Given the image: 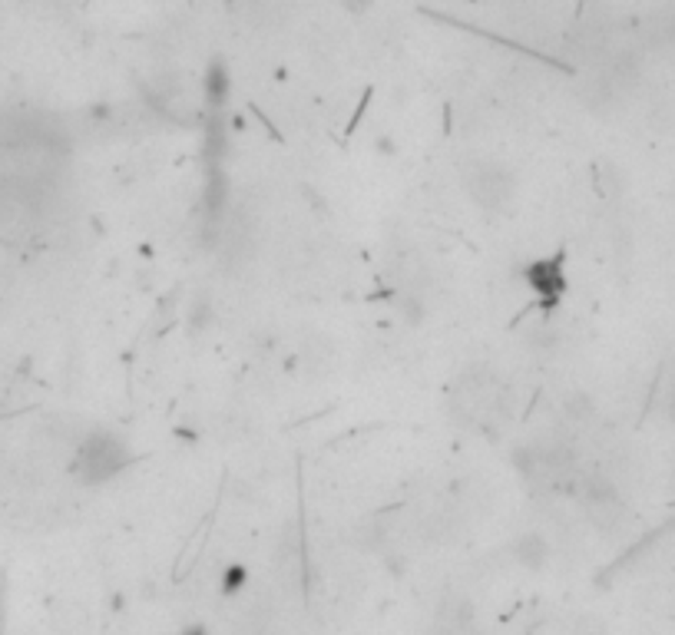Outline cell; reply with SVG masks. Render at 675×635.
<instances>
[{
    "label": "cell",
    "mask_w": 675,
    "mask_h": 635,
    "mask_svg": "<svg viewBox=\"0 0 675 635\" xmlns=\"http://www.w3.org/2000/svg\"><path fill=\"white\" fill-rule=\"evenodd\" d=\"M126 467H129V443L113 431H90L87 437H80L70 460L73 477L87 487L113 480Z\"/></svg>",
    "instance_id": "cell-1"
},
{
    "label": "cell",
    "mask_w": 675,
    "mask_h": 635,
    "mask_svg": "<svg viewBox=\"0 0 675 635\" xmlns=\"http://www.w3.org/2000/svg\"><path fill=\"white\" fill-rule=\"evenodd\" d=\"M517 467L527 480L540 487H573L576 490V453L560 441H543L517 450Z\"/></svg>",
    "instance_id": "cell-2"
},
{
    "label": "cell",
    "mask_w": 675,
    "mask_h": 635,
    "mask_svg": "<svg viewBox=\"0 0 675 635\" xmlns=\"http://www.w3.org/2000/svg\"><path fill=\"white\" fill-rule=\"evenodd\" d=\"M463 185L473 203L487 212H500L510 205L513 193H517V179L503 163L497 159H473L463 169Z\"/></svg>",
    "instance_id": "cell-3"
},
{
    "label": "cell",
    "mask_w": 675,
    "mask_h": 635,
    "mask_svg": "<svg viewBox=\"0 0 675 635\" xmlns=\"http://www.w3.org/2000/svg\"><path fill=\"white\" fill-rule=\"evenodd\" d=\"M232 209V185L225 166H205L203 183V239H219Z\"/></svg>",
    "instance_id": "cell-4"
},
{
    "label": "cell",
    "mask_w": 675,
    "mask_h": 635,
    "mask_svg": "<svg viewBox=\"0 0 675 635\" xmlns=\"http://www.w3.org/2000/svg\"><path fill=\"white\" fill-rule=\"evenodd\" d=\"M523 281L530 285L533 295H540L543 301H560L566 295V265H563V255H553V259L530 261L523 269Z\"/></svg>",
    "instance_id": "cell-5"
},
{
    "label": "cell",
    "mask_w": 675,
    "mask_h": 635,
    "mask_svg": "<svg viewBox=\"0 0 675 635\" xmlns=\"http://www.w3.org/2000/svg\"><path fill=\"white\" fill-rule=\"evenodd\" d=\"M203 90H205V103H209L205 109H209V113H223V106H225V100H229V90H232V80H229V73H225V67L219 63V60L205 70Z\"/></svg>",
    "instance_id": "cell-6"
},
{
    "label": "cell",
    "mask_w": 675,
    "mask_h": 635,
    "mask_svg": "<svg viewBox=\"0 0 675 635\" xmlns=\"http://www.w3.org/2000/svg\"><path fill=\"white\" fill-rule=\"evenodd\" d=\"M517 553H520L523 563H530V566H540L543 556H547V543H543V536H537V533H527V536L520 539Z\"/></svg>",
    "instance_id": "cell-7"
},
{
    "label": "cell",
    "mask_w": 675,
    "mask_h": 635,
    "mask_svg": "<svg viewBox=\"0 0 675 635\" xmlns=\"http://www.w3.org/2000/svg\"><path fill=\"white\" fill-rule=\"evenodd\" d=\"M242 576H245V569H242V566L229 569V576H225V589H235V586H242Z\"/></svg>",
    "instance_id": "cell-8"
}]
</instances>
